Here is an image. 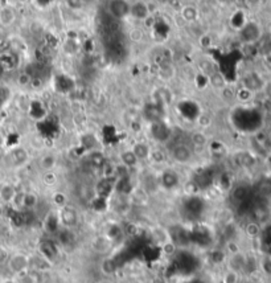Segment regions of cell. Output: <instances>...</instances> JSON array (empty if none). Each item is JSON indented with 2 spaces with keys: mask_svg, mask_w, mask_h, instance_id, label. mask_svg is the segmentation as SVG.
<instances>
[{
  "mask_svg": "<svg viewBox=\"0 0 271 283\" xmlns=\"http://www.w3.org/2000/svg\"><path fill=\"white\" fill-rule=\"evenodd\" d=\"M6 269L12 277H17L20 274L27 273L31 270V258H29V253L26 251L17 250L12 251L10 255V260L7 262Z\"/></svg>",
  "mask_w": 271,
  "mask_h": 283,
  "instance_id": "cell-1",
  "label": "cell"
},
{
  "mask_svg": "<svg viewBox=\"0 0 271 283\" xmlns=\"http://www.w3.org/2000/svg\"><path fill=\"white\" fill-rule=\"evenodd\" d=\"M57 218L60 226H62L64 229H68V230L75 229L80 224V213H78V211L75 207H71L69 204L58 209Z\"/></svg>",
  "mask_w": 271,
  "mask_h": 283,
  "instance_id": "cell-2",
  "label": "cell"
},
{
  "mask_svg": "<svg viewBox=\"0 0 271 283\" xmlns=\"http://www.w3.org/2000/svg\"><path fill=\"white\" fill-rule=\"evenodd\" d=\"M169 158L174 160L176 164L180 166H187L190 164L194 159V152L193 148L185 143H178L175 144L169 151Z\"/></svg>",
  "mask_w": 271,
  "mask_h": 283,
  "instance_id": "cell-3",
  "label": "cell"
},
{
  "mask_svg": "<svg viewBox=\"0 0 271 283\" xmlns=\"http://www.w3.org/2000/svg\"><path fill=\"white\" fill-rule=\"evenodd\" d=\"M239 37L242 39L243 42L246 44H253L261 37V28L254 21H249V23L243 24L239 30Z\"/></svg>",
  "mask_w": 271,
  "mask_h": 283,
  "instance_id": "cell-4",
  "label": "cell"
},
{
  "mask_svg": "<svg viewBox=\"0 0 271 283\" xmlns=\"http://www.w3.org/2000/svg\"><path fill=\"white\" fill-rule=\"evenodd\" d=\"M111 247H113V240L109 236H97V237H94L90 241L91 250L95 254L102 255V257L107 255V253L111 250Z\"/></svg>",
  "mask_w": 271,
  "mask_h": 283,
  "instance_id": "cell-5",
  "label": "cell"
},
{
  "mask_svg": "<svg viewBox=\"0 0 271 283\" xmlns=\"http://www.w3.org/2000/svg\"><path fill=\"white\" fill-rule=\"evenodd\" d=\"M109 12L114 19H123L130 16V4L126 0H110Z\"/></svg>",
  "mask_w": 271,
  "mask_h": 283,
  "instance_id": "cell-6",
  "label": "cell"
},
{
  "mask_svg": "<svg viewBox=\"0 0 271 283\" xmlns=\"http://www.w3.org/2000/svg\"><path fill=\"white\" fill-rule=\"evenodd\" d=\"M246 255L248 253H245L243 250L238 251L236 254H232V255H228V260H226V269H230V270H234L237 273H239L241 275H243V269H245L246 264Z\"/></svg>",
  "mask_w": 271,
  "mask_h": 283,
  "instance_id": "cell-7",
  "label": "cell"
},
{
  "mask_svg": "<svg viewBox=\"0 0 271 283\" xmlns=\"http://www.w3.org/2000/svg\"><path fill=\"white\" fill-rule=\"evenodd\" d=\"M131 151L135 153V157L138 158V160L140 163L142 162H147L151 158V152H152V147L150 146L147 142H143V140H138L133 146L130 147Z\"/></svg>",
  "mask_w": 271,
  "mask_h": 283,
  "instance_id": "cell-8",
  "label": "cell"
},
{
  "mask_svg": "<svg viewBox=\"0 0 271 283\" xmlns=\"http://www.w3.org/2000/svg\"><path fill=\"white\" fill-rule=\"evenodd\" d=\"M151 238L152 241L155 242L159 247H162L167 242L172 241V236L167 228L164 226H154L151 230Z\"/></svg>",
  "mask_w": 271,
  "mask_h": 283,
  "instance_id": "cell-9",
  "label": "cell"
},
{
  "mask_svg": "<svg viewBox=\"0 0 271 283\" xmlns=\"http://www.w3.org/2000/svg\"><path fill=\"white\" fill-rule=\"evenodd\" d=\"M130 16L138 20H145L150 16L149 6L143 0H136L135 3L130 4Z\"/></svg>",
  "mask_w": 271,
  "mask_h": 283,
  "instance_id": "cell-10",
  "label": "cell"
},
{
  "mask_svg": "<svg viewBox=\"0 0 271 283\" xmlns=\"http://www.w3.org/2000/svg\"><path fill=\"white\" fill-rule=\"evenodd\" d=\"M11 159H12L13 166L16 167H24L27 163L29 162V152L27 148L21 146L15 147L12 151H11Z\"/></svg>",
  "mask_w": 271,
  "mask_h": 283,
  "instance_id": "cell-11",
  "label": "cell"
},
{
  "mask_svg": "<svg viewBox=\"0 0 271 283\" xmlns=\"http://www.w3.org/2000/svg\"><path fill=\"white\" fill-rule=\"evenodd\" d=\"M17 189L16 187L11 184V183H3L0 186V202H3L6 205L12 204L15 196H16Z\"/></svg>",
  "mask_w": 271,
  "mask_h": 283,
  "instance_id": "cell-12",
  "label": "cell"
},
{
  "mask_svg": "<svg viewBox=\"0 0 271 283\" xmlns=\"http://www.w3.org/2000/svg\"><path fill=\"white\" fill-rule=\"evenodd\" d=\"M40 204V197L39 195L33 191H24L23 196V207H21V211H35Z\"/></svg>",
  "mask_w": 271,
  "mask_h": 283,
  "instance_id": "cell-13",
  "label": "cell"
},
{
  "mask_svg": "<svg viewBox=\"0 0 271 283\" xmlns=\"http://www.w3.org/2000/svg\"><path fill=\"white\" fill-rule=\"evenodd\" d=\"M119 163L123 164L125 167H127L129 169H133L135 167L139 166V160L135 157V153L131 151V148H126V150H122L119 153Z\"/></svg>",
  "mask_w": 271,
  "mask_h": 283,
  "instance_id": "cell-14",
  "label": "cell"
},
{
  "mask_svg": "<svg viewBox=\"0 0 271 283\" xmlns=\"http://www.w3.org/2000/svg\"><path fill=\"white\" fill-rule=\"evenodd\" d=\"M16 20V12L11 6L0 7V25L10 27Z\"/></svg>",
  "mask_w": 271,
  "mask_h": 283,
  "instance_id": "cell-15",
  "label": "cell"
},
{
  "mask_svg": "<svg viewBox=\"0 0 271 283\" xmlns=\"http://www.w3.org/2000/svg\"><path fill=\"white\" fill-rule=\"evenodd\" d=\"M100 269L101 273L104 274V275H106V277H113L116 273L115 261L110 257V255H105V257L102 258V261H101Z\"/></svg>",
  "mask_w": 271,
  "mask_h": 283,
  "instance_id": "cell-16",
  "label": "cell"
},
{
  "mask_svg": "<svg viewBox=\"0 0 271 283\" xmlns=\"http://www.w3.org/2000/svg\"><path fill=\"white\" fill-rule=\"evenodd\" d=\"M209 143L208 135L203 130H196L190 134V144L194 148H205Z\"/></svg>",
  "mask_w": 271,
  "mask_h": 283,
  "instance_id": "cell-17",
  "label": "cell"
},
{
  "mask_svg": "<svg viewBox=\"0 0 271 283\" xmlns=\"http://www.w3.org/2000/svg\"><path fill=\"white\" fill-rule=\"evenodd\" d=\"M39 166L44 172L53 171V169L56 168V166H57V158H56L55 153H44V155H41V158H40Z\"/></svg>",
  "mask_w": 271,
  "mask_h": 283,
  "instance_id": "cell-18",
  "label": "cell"
},
{
  "mask_svg": "<svg viewBox=\"0 0 271 283\" xmlns=\"http://www.w3.org/2000/svg\"><path fill=\"white\" fill-rule=\"evenodd\" d=\"M180 15L187 23H194V21H197V19H199V15H200V13H199L197 7L192 6V4H187V6H184L181 8Z\"/></svg>",
  "mask_w": 271,
  "mask_h": 283,
  "instance_id": "cell-19",
  "label": "cell"
},
{
  "mask_svg": "<svg viewBox=\"0 0 271 283\" xmlns=\"http://www.w3.org/2000/svg\"><path fill=\"white\" fill-rule=\"evenodd\" d=\"M258 273L271 279V255L262 254L261 257H258Z\"/></svg>",
  "mask_w": 271,
  "mask_h": 283,
  "instance_id": "cell-20",
  "label": "cell"
},
{
  "mask_svg": "<svg viewBox=\"0 0 271 283\" xmlns=\"http://www.w3.org/2000/svg\"><path fill=\"white\" fill-rule=\"evenodd\" d=\"M243 231H245V235L248 236L250 240H254V238L259 237V235H261V231H262L261 225H259L257 221H249L248 224L245 225Z\"/></svg>",
  "mask_w": 271,
  "mask_h": 283,
  "instance_id": "cell-21",
  "label": "cell"
},
{
  "mask_svg": "<svg viewBox=\"0 0 271 283\" xmlns=\"http://www.w3.org/2000/svg\"><path fill=\"white\" fill-rule=\"evenodd\" d=\"M89 162H90V164L93 167H95L97 169H100L101 167L104 166L105 163L107 162L106 158H105V155L101 151H97V150H93L90 151V153H89Z\"/></svg>",
  "mask_w": 271,
  "mask_h": 283,
  "instance_id": "cell-22",
  "label": "cell"
},
{
  "mask_svg": "<svg viewBox=\"0 0 271 283\" xmlns=\"http://www.w3.org/2000/svg\"><path fill=\"white\" fill-rule=\"evenodd\" d=\"M242 275L234 270L226 269L225 273L223 274V283H241Z\"/></svg>",
  "mask_w": 271,
  "mask_h": 283,
  "instance_id": "cell-23",
  "label": "cell"
},
{
  "mask_svg": "<svg viewBox=\"0 0 271 283\" xmlns=\"http://www.w3.org/2000/svg\"><path fill=\"white\" fill-rule=\"evenodd\" d=\"M13 278L16 279L17 283H39V280H37V275H36V273H33L32 270L20 274V275Z\"/></svg>",
  "mask_w": 271,
  "mask_h": 283,
  "instance_id": "cell-24",
  "label": "cell"
},
{
  "mask_svg": "<svg viewBox=\"0 0 271 283\" xmlns=\"http://www.w3.org/2000/svg\"><path fill=\"white\" fill-rule=\"evenodd\" d=\"M52 201L53 204L57 207L58 209L62 208V207H65V205H68V197H66V195H65L64 192H55L52 195Z\"/></svg>",
  "mask_w": 271,
  "mask_h": 283,
  "instance_id": "cell-25",
  "label": "cell"
},
{
  "mask_svg": "<svg viewBox=\"0 0 271 283\" xmlns=\"http://www.w3.org/2000/svg\"><path fill=\"white\" fill-rule=\"evenodd\" d=\"M160 249H162L163 254H164L165 257H174L175 254H176V251H178V245H176V242L172 240V241H169V242H167L165 245H163Z\"/></svg>",
  "mask_w": 271,
  "mask_h": 283,
  "instance_id": "cell-26",
  "label": "cell"
},
{
  "mask_svg": "<svg viewBox=\"0 0 271 283\" xmlns=\"http://www.w3.org/2000/svg\"><path fill=\"white\" fill-rule=\"evenodd\" d=\"M16 82L19 86H21V88H27V86H29V85L32 84L33 79H32V75L29 74L28 72H21L19 75H17Z\"/></svg>",
  "mask_w": 271,
  "mask_h": 283,
  "instance_id": "cell-27",
  "label": "cell"
},
{
  "mask_svg": "<svg viewBox=\"0 0 271 283\" xmlns=\"http://www.w3.org/2000/svg\"><path fill=\"white\" fill-rule=\"evenodd\" d=\"M12 251L6 246V245L0 244V267H6L7 262L10 260V255Z\"/></svg>",
  "mask_w": 271,
  "mask_h": 283,
  "instance_id": "cell-28",
  "label": "cell"
},
{
  "mask_svg": "<svg viewBox=\"0 0 271 283\" xmlns=\"http://www.w3.org/2000/svg\"><path fill=\"white\" fill-rule=\"evenodd\" d=\"M225 250L228 253V255H232V254H236L238 251H241V246L238 245V242L234 241V240H228L225 244Z\"/></svg>",
  "mask_w": 271,
  "mask_h": 283,
  "instance_id": "cell-29",
  "label": "cell"
},
{
  "mask_svg": "<svg viewBox=\"0 0 271 283\" xmlns=\"http://www.w3.org/2000/svg\"><path fill=\"white\" fill-rule=\"evenodd\" d=\"M42 182L44 184L48 187H53L57 183V176H56L55 171H48V172H44L42 175Z\"/></svg>",
  "mask_w": 271,
  "mask_h": 283,
  "instance_id": "cell-30",
  "label": "cell"
},
{
  "mask_svg": "<svg viewBox=\"0 0 271 283\" xmlns=\"http://www.w3.org/2000/svg\"><path fill=\"white\" fill-rule=\"evenodd\" d=\"M144 37V32L140 28H133L129 32V39L134 42H140Z\"/></svg>",
  "mask_w": 271,
  "mask_h": 283,
  "instance_id": "cell-31",
  "label": "cell"
},
{
  "mask_svg": "<svg viewBox=\"0 0 271 283\" xmlns=\"http://www.w3.org/2000/svg\"><path fill=\"white\" fill-rule=\"evenodd\" d=\"M233 197L237 200V201H242L243 199L246 197V188L242 186H238L236 188L233 189Z\"/></svg>",
  "mask_w": 271,
  "mask_h": 283,
  "instance_id": "cell-32",
  "label": "cell"
},
{
  "mask_svg": "<svg viewBox=\"0 0 271 283\" xmlns=\"http://www.w3.org/2000/svg\"><path fill=\"white\" fill-rule=\"evenodd\" d=\"M165 153L163 152L162 150H154L152 148V152H151V158H150V160H154V162H156V163H163L165 160Z\"/></svg>",
  "mask_w": 271,
  "mask_h": 283,
  "instance_id": "cell-33",
  "label": "cell"
},
{
  "mask_svg": "<svg viewBox=\"0 0 271 283\" xmlns=\"http://www.w3.org/2000/svg\"><path fill=\"white\" fill-rule=\"evenodd\" d=\"M66 4L73 11H78L84 7V0H66Z\"/></svg>",
  "mask_w": 271,
  "mask_h": 283,
  "instance_id": "cell-34",
  "label": "cell"
},
{
  "mask_svg": "<svg viewBox=\"0 0 271 283\" xmlns=\"http://www.w3.org/2000/svg\"><path fill=\"white\" fill-rule=\"evenodd\" d=\"M0 283H17V282L15 278L11 277V278H4V279L0 280Z\"/></svg>",
  "mask_w": 271,
  "mask_h": 283,
  "instance_id": "cell-35",
  "label": "cell"
},
{
  "mask_svg": "<svg viewBox=\"0 0 271 283\" xmlns=\"http://www.w3.org/2000/svg\"><path fill=\"white\" fill-rule=\"evenodd\" d=\"M218 2L223 4H232V3H234L236 0H218Z\"/></svg>",
  "mask_w": 271,
  "mask_h": 283,
  "instance_id": "cell-36",
  "label": "cell"
},
{
  "mask_svg": "<svg viewBox=\"0 0 271 283\" xmlns=\"http://www.w3.org/2000/svg\"><path fill=\"white\" fill-rule=\"evenodd\" d=\"M3 146H4V137L0 134V148H2Z\"/></svg>",
  "mask_w": 271,
  "mask_h": 283,
  "instance_id": "cell-37",
  "label": "cell"
}]
</instances>
